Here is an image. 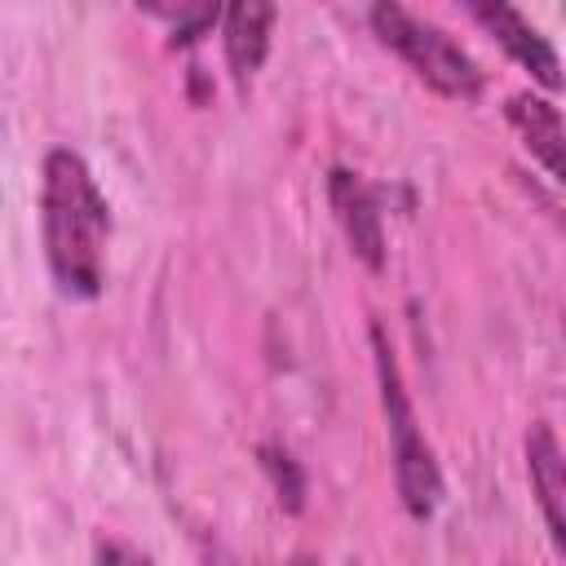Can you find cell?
<instances>
[{"instance_id": "4", "label": "cell", "mask_w": 566, "mask_h": 566, "mask_svg": "<svg viewBox=\"0 0 566 566\" xmlns=\"http://www.w3.org/2000/svg\"><path fill=\"white\" fill-rule=\"evenodd\" d=\"M327 199H332V212L345 230L349 252L367 270H385V221H380V203H376L371 186L349 168H332Z\"/></svg>"}, {"instance_id": "11", "label": "cell", "mask_w": 566, "mask_h": 566, "mask_svg": "<svg viewBox=\"0 0 566 566\" xmlns=\"http://www.w3.org/2000/svg\"><path fill=\"white\" fill-rule=\"evenodd\" d=\"M208 566H234V562H230L221 548H212V553H208Z\"/></svg>"}, {"instance_id": "6", "label": "cell", "mask_w": 566, "mask_h": 566, "mask_svg": "<svg viewBox=\"0 0 566 566\" xmlns=\"http://www.w3.org/2000/svg\"><path fill=\"white\" fill-rule=\"evenodd\" d=\"M270 27H274V4L261 0H239L221 13V44H226V66L239 84V93L256 80L265 53H270Z\"/></svg>"}, {"instance_id": "1", "label": "cell", "mask_w": 566, "mask_h": 566, "mask_svg": "<svg viewBox=\"0 0 566 566\" xmlns=\"http://www.w3.org/2000/svg\"><path fill=\"white\" fill-rule=\"evenodd\" d=\"M40 226H44V261L57 292L71 301H93L106 283L111 203L93 181L88 164L71 146H53L44 155Z\"/></svg>"}, {"instance_id": "9", "label": "cell", "mask_w": 566, "mask_h": 566, "mask_svg": "<svg viewBox=\"0 0 566 566\" xmlns=\"http://www.w3.org/2000/svg\"><path fill=\"white\" fill-rule=\"evenodd\" d=\"M261 464H265V473H270V482L279 491V504H287V513H301V504H305V473H301V464L279 442L261 447Z\"/></svg>"}, {"instance_id": "7", "label": "cell", "mask_w": 566, "mask_h": 566, "mask_svg": "<svg viewBox=\"0 0 566 566\" xmlns=\"http://www.w3.org/2000/svg\"><path fill=\"white\" fill-rule=\"evenodd\" d=\"M526 473H531L544 526H548L553 544L562 548V539H566V517H562V504H566V460H562V442H557L553 424H544V420H535L526 429Z\"/></svg>"}, {"instance_id": "8", "label": "cell", "mask_w": 566, "mask_h": 566, "mask_svg": "<svg viewBox=\"0 0 566 566\" xmlns=\"http://www.w3.org/2000/svg\"><path fill=\"white\" fill-rule=\"evenodd\" d=\"M504 111H509V124L517 128V137L526 142V150L544 164V172L553 181H562V115H557V106L535 93H513Z\"/></svg>"}, {"instance_id": "10", "label": "cell", "mask_w": 566, "mask_h": 566, "mask_svg": "<svg viewBox=\"0 0 566 566\" xmlns=\"http://www.w3.org/2000/svg\"><path fill=\"white\" fill-rule=\"evenodd\" d=\"M93 566H150V557H142L133 544L97 539V548H93Z\"/></svg>"}, {"instance_id": "3", "label": "cell", "mask_w": 566, "mask_h": 566, "mask_svg": "<svg viewBox=\"0 0 566 566\" xmlns=\"http://www.w3.org/2000/svg\"><path fill=\"white\" fill-rule=\"evenodd\" d=\"M367 22L376 31L380 44H389L433 93L451 97V102H478L482 97V66L469 57V49H460L442 27H433L429 18H416L411 9L380 0L367 9Z\"/></svg>"}, {"instance_id": "2", "label": "cell", "mask_w": 566, "mask_h": 566, "mask_svg": "<svg viewBox=\"0 0 566 566\" xmlns=\"http://www.w3.org/2000/svg\"><path fill=\"white\" fill-rule=\"evenodd\" d=\"M371 358H376V385H380V411H385V429H389V451H394L398 500L416 522H424V517H433V509L442 500V469L433 460V447H429L424 429L416 424L411 398L402 389L398 358H394L380 323H371Z\"/></svg>"}, {"instance_id": "5", "label": "cell", "mask_w": 566, "mask_h": 566, "mask_svg": "<svg viewBox=\"0 0 566 566\" xmlns=\"http://www.w3.org/2000/svg\"><path fill=\"white\" fill-rule=\"evenodd\" d=\"M469 13L504 44V53L517 62V66H526L544 88H557L562 84V66H557V53H553V44L517 13V9H509V4H469Z\"/></svg>"}, {"instance_id": "12", "label": "cell", "mask_w": 566, "mask_h": 566, "mask_svg": "<svg viewBox=\"0 0 566 566\" xmlns=\"http://www.w3.org/2000/svg\"><path fill=\"white\" fill-rule=\"evenodd\" d=\"M287 566H323V562H318V557H310V553H296Z\"/></svg>"}]
</instances>
